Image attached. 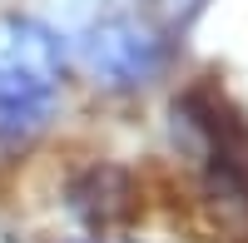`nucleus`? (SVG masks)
Returning a JSON list of instances; mask_svg holds the SVG:
<instances>
[{"instance_id":"nucleus-1","label":"nucleus","mask_w":248,"mask_h":243,"mask_svg":"<svg viewBox=\"0 0 248 243\" xmlns=\"http://www.w3.org/2000/svg\"><path fill=\"white\" fill-rule=\"evenodd\" d=\"M65 94V40L45 20L0 15V154L25 149L50 129Z\"/></svg>"},{"instance_id":"nucleus-2","label":"nucleus","mask_w":248,"mask_h":243,"mask_svg":"<svg viewBox=\"0 0 248 243\" xmlns=\"http://www.w3.org/2000/svg\"><path fill=\"white\" fill-rule=\"evenodd\" d=\"M169 60H174V40L154 20L129 15V10L99 15L79 35V65L90 70V79L99 90H114V94L149 90L169 70Z\"/></svg>"},{"instance_id":"nucleus-3","label":"nucleus","mask_w":248,"mask_h":243,"mask_svg":"<svg viewBox=\"0 0 248 243\" xmlns=\"http://www.w3.org/2000/svg\"><path fill=\"white\" fill-rule=\"evenodd\" d=\"M65 209H70L75 224L85 233H94V238L119 233V228H129L134 213H139V179L124 164L90 159V164H79L65 179Z\"/></svg>"},{"instance_id":"nucleus-4","label":"nucleus","mask_w":248,"mask_h":243,"mask_svg":"<svg viewBox=\"0 0 248 243\" xmlns=\"http://www.w3.org/2000/svg\"><path fill=\"white\" fill-rule=\"evenodd\" d=\"M65 243H99V238H65Z\"/></svg>"},{"instance_id":"nucleus-5","label":"nucleus","mask_w":248,"mask_h":243,"mask_svg":"<svg viewBox=\"0 0 248 243\" xmlns=\"http://www.w3.org/2000/svg\"><path fill=\"white\" fill-rule=\"evenodd\" d=\"M129 243H134V238H129Z\"/></svg>"}]
</instances>
